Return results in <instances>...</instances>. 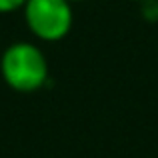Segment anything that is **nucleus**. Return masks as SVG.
Returning a JSON list of instances; mask_svg holds the SVG:
<instances>
[{
  "instance_id": "nucleus-2",
  "label": "nucleus",
  "mask_w": 158,
  "mask_h": 158,
  "mask_svg": "<svg viewBox=\"0 0 158 158\" xmlns=\"http://www.w3.org/2000/svg\"><path fill=\"white\" fill-rule=\"evenodd\" d=\"M22 12L28 30L44 42L66 38L74 24L70 0H28Z\"/></svg>"
},
{
  "instance_id": "nucleus-1",
  "label": "nucleus",
  "mask_w": 158,
  "mask_h": 158,
  "mask_svg": "<svg viewBox=\"0 0 158 158\" xmlns=\"http://www.w3.org/2000/svg\"><path fill=\"white\" fill-rule=\"evenodd\" d=\"M0 74L6 86L16 92H38L50 78L48 58L34 42L18 40L4 48L0 56Z\"/></svg>"
},
{
  "instance_id": "nucleus-5",
  "label": "nucleus",
  "mask_w": 158,
  "mask_h": 158,
  "mask_svg": "<svg viewBox=\"0 0 158 158\" xmlns=\"http://www.w3.org/2000/svg\"><path fill=\"white\" fill-rule=\"evenodd\" d=\"M70 2H72V4H74V2H84V0H70Z\"/></svg>"
},
{
  "instance_id": "nucleus-3",
  "label": "nucleus",
  "mask_w": 158,
  "mask_h": 158,
  "mask_svg": "<svg viewBox=\"0 0 158 158\" xmlns=\"http://www.w3.org/2000/svg\"><path fill=\"white\" fill-rule=\"evenodd\" d=\"M140 12L146 22H158V0H144L140 2Z\"/></svg>"
},
{
  "instance_id": "nucleus-4",
  "label": "nucleus",
  "mask_w": 158,
  "mask_h": 158,
  "mask_svg": "<svg viewBox=\"0 0 158 158\" xmlns=\"http://www.w3.org/2000/svg\"><path fill=\"white\" fill-rule=\"evenodd\" d=\"M28 0H0V14H10L20 8H24Z\"/></svg>"
},
{
  "instance_id": "nucleus-6",
  "label": "nucleus",
  "mask_w": 158,
  "mask_h": 158,
  "mask_svg": "<svg viewBox=\"0 0 158 158\" xmlns=\"http://www.w3.org/2000/svg\"><path fill=\"white\" fill-rule=\"evenodd\" d=\"M136 2H144V0H136Z\"/></svg>"
}]
</instances>
